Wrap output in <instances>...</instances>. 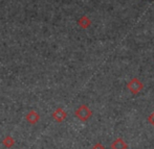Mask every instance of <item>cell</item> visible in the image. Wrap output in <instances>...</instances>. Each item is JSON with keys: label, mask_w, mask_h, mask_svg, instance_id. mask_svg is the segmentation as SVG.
<instances>
[{"label": "cell", "mask_w": 154, "mask_h": 149, "mask_svg": "<svg viewBox=\"0 0 154 149\" xmlns=\"http://www.w3.org/2000/svg\"><path fill=\"white\" fill-rule=\"evenodd\" d=\"M111 149H128V144L125 142V140L122 138H118L116 139L110 145Z\"/></svg>", "instance_id": "3957f363"}, {"label": "cell", "mask_w": 154, "mask_h": 149, "mask_svg": "<svg viewBox=\"0 0 154 149\" xmlns=\"http://www.w3.org/2000/svg\"><path fill=\"white\" fill-rule=\"evenodd\" d=\"M92 149H105V147H104V145L102 143H95L94 145H93Z\"/></svg>", "instance_id": "9c48e42d"}, {"label": "cell", "mask_w": 154, "mask_h": 149, "mask_svg": "<svg viewBox=\"0 0 154 149\" xmlns=\"http://www.w3.org/2000/svg\"><path fill=\"white\" fill-rule=\"evenodd\" d=\"M75 115V117L79 120H81L82 122H85V121H87L92 116V112L86 104H82L77 109Z\"/></svg>", "instance_id": "6da1fadb"}, {"label": "cell", "mask_w": 154, "mask_h": 149, "mask_svg": "<svg viewBox=\"0 0 154 149\" xmlns=\"http://www.w3.org/2000/svg\"><path fill=\"white\" fill-rule=\"evenodd\" d=\"M79 25L82 27V28H88V27L90 26V24H91V21L89 20V18L86 16H83L81 19L79 20Z\"/></svg>", "instance_id": "8992f818"}, {"label": "cell", "mask_w": 154, "mask_h": 149, "mask_svg": "<svg viewBox=\"0 0 154 149\" xmlns=\"http://www.w3.org/2000/svg\"><path fill=\"white\" fill-rule=\"evenodd\" d=\"M127 89L132 93V94H137L140 91L144 89V83L140 80L138 78H132L131 80L128 83Z\"/></svg>", "instance_id": "7a4b0ae2"}, {"label": "cell", "mask_w": 154, "mask_h": 149, "mask_svg": "<svg viewBox=\"0 0 154 149\" xmlns=\"http://www.w3.org/2000/svg\"><path fill=\"white\" fill-rule=\"evenodd\" d=\"M39 119H40V116H39V114L35 111H31L26 115V120L29 121L31 124H35V123H37L39 121Z\"/></svg>", "instance_id": "5b68a950"}, {"label": "cell", "mask_w": 154, "mask_h": 149, "mask_svg": "<svg viewBox=\"0 0 154 149\" xmlns=\"http://www.w3.org/2000/svg\"><path fill=\"white\" fill-rule=\"evenodd\" d=\"M148 122L150 123L152 126H154V112L150 114V116L148 117Z\"/></svg>", "instance_id": "ba28073f"}, {"label": "cell", "mask_w": 154, "mask_h": 149, "mask_svg": "<svg viewBox=\"0 0 154 149\" xmlns=\"http://www.w3.org/2000/svg\"><path fill=\"white\" fill-rule=\"evenodd\" d=\"M53 117H54V119H55L57 122H62V121H64L65 119H66V117H67V114H66V112L64 111L63 109H57L55 112H54V114H53Z\"/></svg>", "instance_id": "277c9868"}, {"label": "cell", "mask_w": 154, "mask_h": 149, "mask_svg": "<svg viewBox=\"0 0 154 149\" xmlns=\"http://www.w3.org/2000/svg\"><path fill=\"white\" fill-rule=\"evenodd\" d=\"M2 144H3L5 147H8V148H10V147H12L13 145L15 144V140L13 139L11 136H8V137L5 138V139L2 141Z\"/></svg>", "instance_id": "52a82bcc"}]
</instances>
